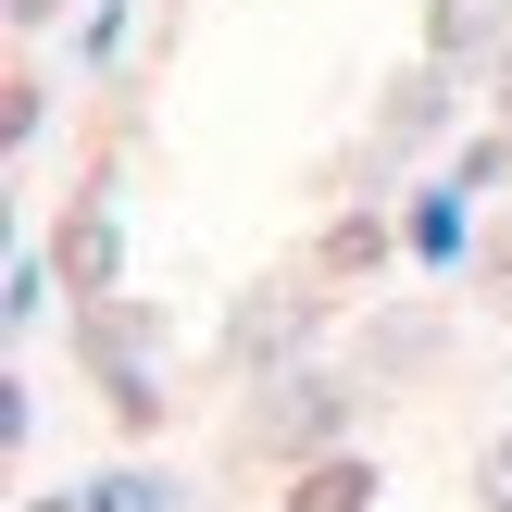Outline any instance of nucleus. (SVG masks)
<instances>
[{
	"mask_svg": "<svg viewBox=\"0 0 512 512\" xmlns=\"http://www.w3.org/2000/svg\"><path fill=\"white\" fill-rule=\"evenodd\" d=\"M288 512H375V463H350V450H325L313 475L288 488Z\"/></svg>",
	"mask_w": 512,
	"mask_h": 512,
	"instance_id": "nucleus-4",
	"label": "nucleus"
},
{
	"mask_svg": "<svg viewBox=\"0 0 512 512\" xmlns=\"http://www.w3.org/2000/svg\"><path fill=\"white\" fill-rule=\"evenodd\" d=\"M75 350H88V375L113 388V413H125V425H150V413H163V388H150V350H163V325H150L138 300H88Z\"/></svg>",
	"mask_w": 512,
	"mask_h": 512,
	"instance_id": "nucleus-1",
	"label": "nucleus"
},
{
	"mask_svg": "<svg viewBox=\"0 0 512 512\" xmlns=\"http://www.w3.org/2000/svg\"><path fill=\"white\" fill-rule=\"evenodd\" d=\"M338 413H350L338 375H300L288 400H263V413H250V438H263V450H325V438H338Z\"/></svg>",
	"mask_w": 512,
	"mask_h": 512,
	"instance_id": "nucleus-2",
	"label": "nucleus"
},
{
	"mask_svg": "<svg viewBox=\"0 0 512 512\" xmlns=\"http://www.w3.org/2000/svg\"><path fill=\"white\" fill-rule=\"evenodd\" d=\"M38 13H50V0H13V25H38Z\"/></svg>",
	"mask_w": 512,
	"mask_h": 512,
	"instance_id": "nucleus-10",
	"label": "nucleus"
},
{
	"mask_svg": "<svg viewBox=\"0 0 512 512\" xmlns=\"http://www.w3.org/2000/svg\"><path fill=\"white\" fill-rule=\"evenodd\" d=\"M113 275H125L113 213H100V200H75V213H63V288H75V300H113Z\"/></svg>",
	"mask_w": 512,
	"mask_h": 512,
	"instance_id": "nucleus-3",
	"label": "nucleus"
},
{
	"mask_svg": "<svg viewBox=\"0 0 512 512\" xmlns=\"http://www.w3.org/2000/svg\"><path fill=\"white\" fill-rule=\"evenodd\" d=\"M488 300H500V313H512V225H500V238H488Z\"/></svg>",
	"mask_w": 512,
	"mask_h": 512,
	"instance_id": "nucleus-8",
	"label": "nucleus"
},
{
	"mask_svg": "<svg viewBox=\"0 0 512 512\" xmlns=\"http://www.w3.org/2000/svg\"><path fill=\"white\" fill-rule=\"evenodd\" d=\"M425 50H438V63H475V50H500V0H438V13H425Z\"/></svg>",
	"mask_w": 512,
	"mask_h": 512,
	"instance_id": "nucleus-5",
	"label": "nucleus"
},
{
	"mask_svg": "<svg viewBox=\"0 0 512 512\" xmlns=\"http://www.w3.org/2000/svg\"><path fill=\"white\" fill-rule=\"evenodd\" d=\"M475 488H488V512H512V438L488 450V463H475Z\"/></svg>",
	"mask_w": 512,
	"mask_h": 512,
	"instance_id": "nucleus-7",
	"label": "nucleus"
},
{
	"mask_svg": "<svg viewBox=\"0 0 512 512\" xmlns=\"http://www.w3.org/2000/svg\"><path fill=\"white\" fill-rule=\"evenodd\" d=\"M500 125H512V38H500Z\"/></svg>",
	"mask_w": 512,
	"mask_h": 512,
	"instance_id": "nucleus-9",
	"label": "nucleus"
},
{
	"mask_svg": "<svg viewBox=\"0 0 512 512\" xmlns=\"http://www.w3.org/2000/svg\"><path fill=\"white\" fill-rule=\"evenodd\" d=\"M300 325H313V313H300V300H250V313H238V350H288Z\"/></svg>",
	"mask_w": 512,
	"mask_h": 512,
	"instance_id": "nucleus-6",
	"label": "nucleus"
}]
</instances>
